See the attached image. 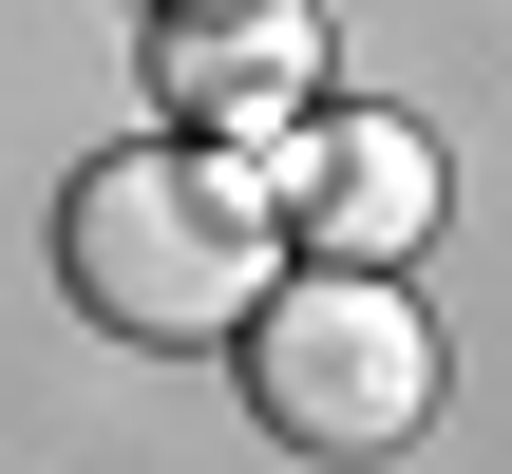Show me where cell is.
Segmentation results:
<instances>
[{
    "label": "cell",
    "instance_id": "obj_3",
    "mask_svg": "<svg viewBox=\"0 0 512 474\" xmlns=\"http://www.w3.org/2000/svg\"><path fill=\"white\" fill-rule=\"evenodd\" d=\"M304 57H323V38H304L285 0H190V19H171V95H190V114H285Z\"/></svg>",
    "mask_w": 512,
    "mask_h": 474
},
{
    "label": "cell",
    "instance_id": "obj_2",
    "mask_svg": "<svg viewBox=\"0 0 512 474\" xmlns=\"http://www.w3.org/2000/svg\"><path fill=\"white\" fill-rule=\"evenodd\" d=\"M418 418H437V323H418L380 266L266 304V437H304V456H380V437H418Z\"/></svg>",
    "mask_w": 512,
    "mask_h": 474
},
{
    "label": "cell",
    "instance_id": "obj_4",
    "mask_svg": "<svg viewBox=\"0 0 512 474\" xmlns=\"http://www.w3.org/2000/svg\"><path fill=\"white\" fill-rule=\"evenodd\" d=\"M304 209H323V247L380 266V247L437 228V171H418V133H323V152H304Z\"/></svg>",
    "mask_w": 512,
    "mask_h": 474
},
{
    "label": "cell",
    "instance_id": "obj_1",
    "mask_svg": "<svg viewBox=\"0 0 512 474\" xmlns=\"http://www.w3.org/2000/svg\"><path fill=\"white\" fill-rule=\"evenodd\" d=\"M76 285L133 342H228L266 304V171H228V152H114L76 190Z\"/></svg>",
    "mask_w": 512,
    "mask_h": 474
}]
</instances>
